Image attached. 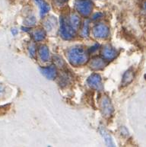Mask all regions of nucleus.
Returning a JSON list of instances; mask_svg holds the SVG:
<instances>
[{
	"label": "nucleus",
	"instance_id": "obj_8",
	"mask_svg": "<svg viewBox=\"0 0 146 147\" xmlns=\"http://www.w3.org/2000/svg\"><path fill=\"white\" fill-rule=\"evenodd\" d=\"M116 51L110 46H105L102 50V56L104 59L111 60L116 56Z\"/></svg>",
	"mask_w": 146,
	"mask_h": 147
},
{
	"label": "nucleus",
	"instance_id": "obj_10",
	"mask_svg": "<svg viewBox=\"0 0 146 147\" xmlns=\"http://www.w3.org/2000/svg\"><path fill=\"white\" fill-rule=\"evenodd\" d=\"M38 53H39V57L41 59L42 61L46 62L50 59V51H49V49L47 48V47H40L39 48Z\"/></svg>",
	"mask_w": 146,
	"mask_h": 147
},
{
	"label": "nucleus",
	"instance_id": "obj_1",
	"mask_svg": "<svg viewBox=\"0 0 146 147\" xmlns=\"http://www.w3.org/2000/svg\"><path fill=\"white\" fill-rule=\"evenodd\" d=\"M68 58L73 66H81L88 60V54L85 49L75 47L68 52Z\"/></svg>",
	"mask_w": 146,
	"mask_h": 147
},
{
	"label": "nucleus",
	"instance_id": "obj_6",
	"mask_svg": "<svg viewBox=\"0 0 146 147\" xmlns=\"http://www.w3.org/2000/svg\"><path fill=\"white\" fill-rule=\"evenodd\" d=\"M101 109H102L103 114H104V116H110L112 114L113 108H112L110 101L109 98L107 97H104L102 98V101H101Z\"/></svg>",
	"mask_w": 146,
	"mask_h": 147
},
{
	"label": "nucleus",
	"instance_id": "obj_4",
	"mask_svg": "<svg viewBox=\"0 0 146 147\" xmlns=\"http://www.w3.org/2000/svg\"><path fill=\"white\" fill-rule=\"evenodd\" d=\"M109 28L105 24H98L93 29V34L98 38H105L109 34Z\"/></svg>",
	"mask_w": 146,
	"mask_h": 147
},
{
	"label": "nucleus",
	"instance_id": "obj_14",
	"mask_svg": "<svg viewBox=\"0 0 146 147\" xmlns=\"http://www.w3.org/2000/svg\"><path fill=\"white\" fill-rule=\"evenodd\" d=\"M46 36L45 31L43 29H37L35 30L34 31H33L32 37L36 41H40L44 39V37Z\"/></svg>",
	"mask_w": 146,
	"mask_h": 147
},
{
	"label": "nucleus",
	"instance_id": "obj_13",
	"mask_svg": "<svg viewBox=\"0 0 146 147\" xmlns=\"http://www.w3.org/2000/svg\"><path fill=\"white\" fill-rule=\"evenodd\" d=\"M133 79H134V73L131 69L126 71L125 74L123 75V77H122V84L123 86H126L128 84H129L131 82L133 81Z\"/></svg>",
	"mask_w": 146,
	"mask_h": 147
},
{
	"label": "nucleus",
	"instance_id": "obj_20",
	"mask_svg": "<svg viewBox=\"0 0 146 147\" xmlns=\"http://www.w3.org/2000/svg\"><path fill=\"white\" fill-rule=\"evenodd\" d=\"M144 10H145V13H146V2L145 3V5H144Z\"/></svg>",
	"mask_w": 146,
	"mask_h": 147
},
{
	"label": "nucleus",
	"instance_id": "obj_2",
	"mask_svg": "<svg viewBox=\"0 0 146 147\" xmlns=\"http://www.w3.org/2000/svg\"><path fill=\"white\" fill-rule=\"evenodd\" d=\"M60 32L62 37L64 39L69 40L74 37L76 33V30L69 24L67 18H61L60 19Z\"/></svg>",
	"mask_w": 146,
	"mask_h": 147
},
{
	"label": "nucleus",
	"instance_id": "obj_19",
	"mask_svg": "<svg viewBox=\"0 0 146 147\" xmlns=\"http://www.w3.org/2000/svg\"><path fill=\"white\" fill-rule=\"evenodd\" d=\"M5 92V88L4 86L0 84V96H2L3 93Z\"/></svg>",
	"mask_w": 146,
	"mask_h": 147
},
{
	"label": "nucleus",
	"instance_id": "obj_12",
	"mask_svg": "<svg viewBox=\"0 0 146 147\" xmlns=\"http://www.w3.org/2000/svg\"><path fill=\"white\" fill-rule=\"evenodd\" d=\"M35 2L39 5L41 16H44L48 12L49 10H50V5L45 1H44V0H35Z\"/></svg>",
	"mask_w": 146,
	"mask_h": 147
},
{
	"label": "nucleus",
	"instance_id": "obj_15",
	"mask_svg": "<svg viewBox=\"0 0 146 147\" xmlns=\"http://www.w3.org/2000/svg\"><path fill=\"white\" fill-rule=\"evenodd\" d=\"M100 132H101V134H102L103 136H104V138L105 140V142L107 143V145L110 146H114V143H113L111 137L109 135V134L104 129H100Z\"/></svg>",
	"mask_w": 146,
	"mask_h": 147
},
{
	"label": "nucleus",
	"instance_id": "obj_17",
	"mask_svg": "<svg viewBox=\"0 0 146 147\" xmlns=\"http://www.w3.org/2000/svg\"><path fill=\"white\" fill-rule=\"evenodd\" d=\"M35 51H36V49H35L34 45L32 44V45L31 46V47H30V53H31L32 57H34V56L35 55Z\"/></svg>",
	"mask_w": 146,
	"mask_h": 147
},
{
	"label": "nucleus",
	"instance_id": "obj_9",
	"mask_svg": "<svg viewBox=\"0 0 146 147\" xmlns=\"http://www.w3.org/2000/svg\"><path fill=\"white\" fill-rule=\"evenodd\" d=\"M107 65V63L105 61V59H101V58H94L91 61L90 66L91 68L95 70H98V69H101Z\"/></svg>",
	"mask_w": 146,
	"mask_h": 147
},
{
	"label": "nucleus",
	"instance_id": "obj_11",
	"mask_svg": "<svg viewBox=\"0 0 146 147\" xmlns=\"http://www.w3.org/2000/svg\"><path fill=\"white\" fill-rule=\"evenodd\" d=\"M67 19L69 22V24L77 31V29L79 28V25H80V18L79 16L75 14H72L69 17H68Z\"/></svg>",
	"mask_w": 146,
	"mask_h": 147
},
{
	"label": "nucleus",
	"instance_id": "obj_16",
	"mask_svg": "<svg viewBox=\"0 0 146 147\" xmlns=\"http://www.w3.org/2000/svg\"><path fill=\"white\" fill-rule=\"evenodd\" d=\"M88 26H89L88 22H86L85 23V24H84L82 31H81V35H82V37H87V36L88 35V33H89V28H88Z\"/></svg>",
	"mask_w": 146,
	"mask_h": 147
},
{
	"label": "nucleus",
	"instance_id": "obj_5",
	"mask_svg": "<svg viewBox=\"0 0 146 147\" xmlns=\"http://www.w3.org/2000/svg\"><path fill=\"white\" fill-rule=\"evenodd\" d=\"M87 84L92 88L100 90L102 88V80L98 74H93L87 79Z\"/></svg>",
	"mask_w": 146,
	"mask_h": 147
},
{
	"label": "nucleus",
	"instance_id": "obj_3",
	"mask_svg": "<svg viewBox=\"0 0 146 147\" xmlns=\"http://www.w3.org/2000/svg\"><path fill=\"white\" fill-rule=\"evenodd\" d=\"M93 3L91 0H78L75 2L77 11L83 16H88L92 11Z\"/></svg>",
	"mask_w": 146,
	"mask_h": 147
},
{
	"label": "nucleus",
	"instance_id": "obj_7",
	"mask_svg": "<svg viewBox=\"0 0 146 147\" xmlns=\"http://www.w3.org/2000/svg\"><path fill=\"white\" fill-rule=\"evenodd\" d=\"M40 71H41L42 74L49 79H55L57 75V69H56V67L54 66L43 67V68L40 69Z\"/></svg>",
	"mask_w": 146,
	"mask_h": 147
},
{
	"label": "nucleus",
	"instance_id": "obj_18",
	"mask_svg": "<svg viewBox=\"0 0 146 147\" xmlns=\"http://www.w3.org/2000/svg\"><path fill=\"white\" fill-rule=\"evenodd\" d=\"M103 16V14L100 13V12H98V13H96L95 15H94V16H93V19H99V18H100L101 17Z\"/></svg>",
	"mask_w": 146,
	"mask_h": 147
}]
</instances>
